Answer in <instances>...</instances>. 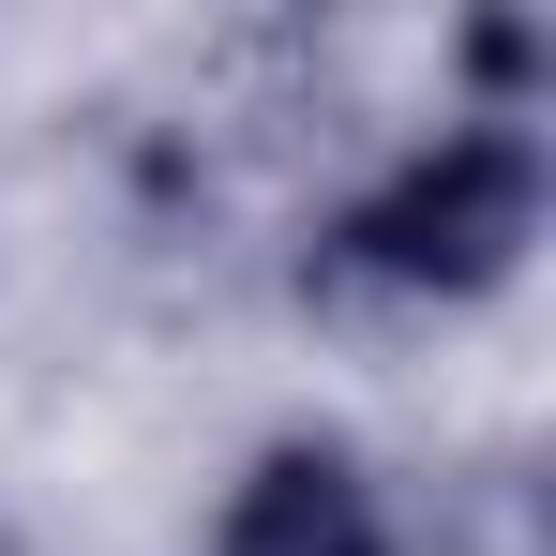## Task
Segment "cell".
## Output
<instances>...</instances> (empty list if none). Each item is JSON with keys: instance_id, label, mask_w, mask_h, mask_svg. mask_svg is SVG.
I'll return each instance as SVG.
<instances>
[{"instance_id": "6da1fadb", "label": "cell", "mask_w": 556, "mask_h": 556, "mask_svg": "<svg viewBox=\"0 0 556 556\" xmlns=\"http://www.w3.org/2000/svg\"><path fill=\"white\" fill-rule=\"evenodd\" d=\"M527 241H542V151H527L511 121H481V136H437L406 181H376L331 256L362 286H437V301H466V286L511 271Z\"/></svg>"}, {"instance_id": "7a4b0ae2", "label": "cell", "mask_w": 556, "mask_h": 556, "mask_svg": "<svg viewBox=\"0 0 556 556\" xmlns=\"http://www.w3.org/2000/svg\"><path fill=\"white\" fill-rule=\"evenodd\" d=\"M211 556H391V527H376V496H362L346 452H271L226 496V542Z\"/></svg>"}, {"instance_id": "3957f363", "label": "cell", "mask_w": 556, "mask_h": 556, "mask_svg": "<svg viewBox=\"0 0 556 556\" xmlns=\"http://www.w3.org/2000/svg\"><path fill=\"white\" fill-rule=\"evenodd\" d=\"M527 61H542V46H527L511 15H496V30H466V76H481V91H527Z\"/></svg>"}]
</instances>
